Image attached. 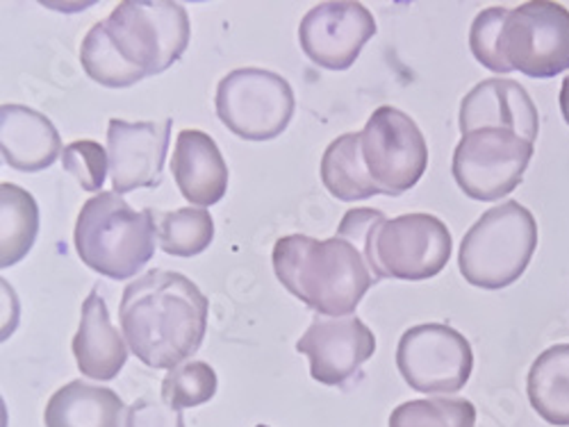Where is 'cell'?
Here are the masks:
<instances>
[{"instance_id":"13","label":"cell","mask_w":569,"mask_h":427,"mask_svg":"<svg viewBox=\"0 0 569 427\" xmlns=\"http://www.w3.org/2000/svg\"><path fill=\"white\" fill-rule=\"evenodd\" d=\"M171 125V119L134 123L110 119L108 155L114 194L121 196L162 184Z\"/></svg>"},{"instance_id":"8","label":"cell","mask_w":569,"mask_h":427,"mask_svg":"<svg viewBox=\"0 0 569 427\" xmlns=\"http://www.w3.org/2000/svg\"><path fill=\"white\" fill-rule=\"evenodd\" d=\"M360 149L369 177L388 196L410 192L429 166V146L419 125L390 105L369 116L360 132Z\"/></svg>"},{"instance_id":"6","label":"cell","mask_w":569,"mask_h":427,"mask_svg":"<svg viewBox=\"0 0 569 427\" xmlns=\"http://www.w3.org/2000/svg\"><path fill=\"white\" fill-rule=\"evenodd\" d=\"M217 114L240 139L269 141L284 132L295 116V89L267 69H234L217 87Z\"/></svg>"},{"instance_id":"5","label":"cell","mask_w":569,"mask_h":427,"mask_svg":"<svg viewBox=\"0 0 569 427\" xmlns=\"http://www.w3.org/2000/svg\"><path fill=\"white\" fill-rule=\"evenodd\" d=\"M103 23L121 58L147 75L171 69L192 37L187 10L169 0H123Z\"/></svg>"},{"instance_id":"7","label":"cell","mask_w":569,"mask_h":427,"mask_svg":"<svg viewBox=\"0 0 569 427\" xmlns=\"http://www.w3.org/2000/svg\"><path fill=\"white\" fill-rule=\"evenodd\" d=\"M533 153V141L510 130L483 128L462 134L451 171L465 196L492 203L521 184Z\"/></svg>"},{"instance_id":"17","label":"cell","mask_w":569,"mask_h":427,"mask_svg":"<svg viewBox=\"0 0 569 427\" xmlns=\"http://www.w3.org/2000/svg\"><path fill=\"white\" fill-rule=\"evenodd\" d=\"M0 151L23 173H39L62 157V136L49 116L23 105L0 108Z\"/></svg>"},{"instance_id":"31","label":"cell","mask_w":569,"mask_h":427,"mask_svg":"<svg viewBox=\"0 0 569 427\" xmlns=\"http://www.w3.org/2000/svg\"><path fill=\"white\" fill-rule=\"evenodd\" d=\"M560 112L565 123L569 125V75L562 80V87H560Z\"/></svg>"},{"instance_id":"27","label":"cell","mask_w":569,"mask_h":427,"mask_svg":"<svg viewBox=\"0 0 569 427\" xmlns=\"http://www.w3.org/2000/svg\"><path fill=\"white\" fill-rule=\"evenodd\" d=\"M508 12L510 10H506L501 6L488 8L477 19H473L471 30H469V49H471L473 58H477L486 69H490L495 73L512 71L499 51V37H501L503 23L508 19Z\"/></svg>"},{"instance_id":"24","label":"cell","mask_w":569,"mask_h":427,"mask_svg":"<svg viewBox=\"0 0 569 427\" xmlns=\"http://www.w3.org/2000/svg\"><path fill=\"white\" fill-rule=\"evenodd\" d=\"M80 62L84 73L110 89H123L149 78L144 71L128 64L106 30V23L99 21L89 28L80 45Z\"/></svg>"},{"instance_id":"3","label":"cell","mask_w":569,"mask_h":427,"mask_svg":"<svg viewBox=\"0 0 569 427\" xmlns=\"http://www.w3.org/2000/svg\"><path fill=\"white\" fill-rule=\"evenodd\" d=\"M73 242L78 257L91 271L112 279H130L156 253L153 210H132L114 192L97 194L78 214Z\"/></svg>"},{"instance_id":"11","label":"cell","mask_w":569,"mask_h":427,"mask_svg":"<svg viewBox=\"0 0 569 427\" xmlns=\"http://www.w3.org/2000/svg\"><path fill=\"white\" fill-rule=\"evenodd\" d=\"M451 232L433 214H406L378 230L373 253L386 277L419 282L436 277L451 257Z\"/></svg>"},{"instance_id":"26","label":"cell","mask_w":569,"mask_h":427,"mask_svg":"<svg viewBox=\"0 0 569 427\" xmlns=\"http://www.w3.org/2000/svg\"><path fill=\"white\" fill-rule=\"evenodd\" d=\"M217 373L206 362H184L171 368L162 379V400L176 409H192L206 405L217 394Z\"/></svg>"},{"instance_id":"16","label":"cell","mask_w":569,"mask_h":427,"mask_svg":"<svg viewBox=\"0 0 569 427\" xmlns=\"http://www.w3.org/2000/svg\"><path fill=\"white\" fill-rule=\"evenodd\" d=\"M171 173L187 203L217 205L228 189V166L214 139L201 130H182L176 139Z\"/></svg>"},{"instance_id":"28","label":"cell","mask_w":569,"mask_h":427,"mask_svg":"<svg viewBox=\"0 0 569 427\" xmlns=\"http://www.w3.org/2000/svg\"><path fill=\"white\" fill-rule=\"evenodd\" d=\"M62 164L78 180L84 192L97 194L101 192L106 173L110 171V155L99 141L80 139L64 149Z\"/></svg>"},{"instance_id":"29","label":"cell","mask_w":569,"mask_h":427,"mask_svg":"<svg viewBox=\"0 0 569 427\" xmlns=\"http://www.w3.org/2000/svg\"><path fill=\"white\" fill-rule=\"evenodd\" d=\"M386 221H388L386 214L378 212V210H369V207L349 210L345 214V218L340 221V227H338V234H336V236H340V240L349 242L351 246H356L362 253V257H365L369 271L373 273L376 282L383 279V273H381V268H378V262H376L373 242H376L378 230L383 227Z\"/></svg>"},{"instance_id":"4","label":"cell","mask_w":569,"mask_h":427,"mask_svg":"<svg viewBox=\"0 0 569 427\" xmlns=\"http://www.w3.org/2000/svg\"><path fill=\"white\" fill-rule=\"evenodd\" d=\"M538 248V221L517 201L488 210L473 223L458 253V268L471 287L503 289L521 277Z\"/></svg>"},{"instance_id":"15","label":"cell","mask_w":569,"mask_h":427,"mask_svg":"<svg viewBox=\"0 0 569 427\" xmlns=\"http://www.w3.org/2000/svg\"><path fill=\"white\" fill-rule=\"evenodd\" d=\"M458 125L462 134L483 128L510 130L527 141L540 132V114L529 91L515 80L488 78L462 99Z\"/></svg>"},{"instance_id":"10","label":"cell","mask_w":569,"mask_h":427,"mask_svg":"<svg viewBox=\"0 0 569 427\" xmlns=\"http://www.w3.org/2000/svg\"><path fill=\"white\" fill-rule=\"evenodd\" d=\"M397 366L419 394H456L471 375L473 353L467 337L451 325L423 323L403 332Z\"/></svg>"},{"instance_id":"25","label":"cell","mask_w":569,"mask_h":427,"mask_svg":"<svg viewBox=\"0 0 569 427\" xmlns=\"http://www.w3.org/2000/svg\"><path fill=\"white\" fill-rule=\"evenodd\" d=\"M477 409L465 398H423L399 405L390 427H473Z\"/></svg>"},{"instance_id":"1","label":"cell","mask_w":569,"mask_h":427,"mask_svg":"<svg viewBox=\"0 0 569 427\" xmlns=\"http://www.w3.org/2000/svg\"><path fill=\"white\" fill-rule=\"evenodd\" d=\"M119 321L139 362L171 370L201 348L208 329V298L187 275L156 268L128 284Z\"/></svg>"},{"instance_id":"19","label":"cell","mask_w":569,"mask_h":427,"mask_svg":"<svg viewBox=\"0 0 569 427\" xmlns=\"http://www.w3.org/2000/svg\"><path fill=\"white\" fill-rule=\"evenodd\" d=\"M123 400L106 387L76 379L58 389L43 411L46 427H126Z\"/></svg>"},{"instance_id":"14","label":"cell","mask_w":569,"mask_h":427,"mask_svg":"<svg viewBox=\"0 0 569 427\" xmlns=\"http://www.w3.org/2000/svg\"><path fill=\"white\" fill-rule=\"evenodd\" d=\"M297 350L308 357L310 375L326 387L345 385L376 353L373 332L358 316H317Z\"/></svg>"},{"instance_id":"9","label":"cell","mask_w":569,"mask_h":427,"mask_svg":"<svg viewBox=\"0 0 569 427\" xmlns=\"http://www.w3.org/2000/svg\"><path fill=\"white\" fill-rule=\"evenodd\" d=\"M499 51L512 71L553 78L569 69V10L551 0H531L508 12Z\"/></svg>"},{"instance_id":"20","label":"cell","mask_w":569,"mask_h":427,"mask_svg":"<svg viewBox=\"0 0 569 427\" xmlns=\"http://www.w3.org/2000/svg\"><path fill=\"white\" fill-rule=\"evenodd\" d=\"M527 394L547 423L569 427V344L551 346L533 362Z\"/></svg>"},{"instance_id":"21","label":"cell","mask_w":569,"mask_h":427,"mask_svg":"<svg viewBox=\"0 0 569 427\" xmlns=\"http://www.w3.org/2000/svg\"><path fill=\"white\" fill-rule=\"evenodd\" d=\"M321 182L338 201L353 203L381 194L367 173L360 132H347L330 144L321 157Z\"/></svg>"},{"instance_id":"18","label":"cell","mask_w":569,"mask_h":427,"mask_svg":"<svg viewBox=\"0 0 569 427\" xmlns=\"http://www.w3.org/2000/svg\"><path fill=\"white\" fill-rule=\"evenodd\" d=\"M126 337L112 325L108 307L93 289L82 303L80 327L73 337V357L82 375L114 379L128 359Z\"/></svg>"},{"instance_id":"23","label":"cell","mask_w":569,"mask_h":427,"mask_svg":"<svg viewBox=\"0 0 569 427\" xmlns=\"http://www.w3.org/2000/svg\"><path fill=\"white\" fill-rule=\"evenodd\" d=\"M153 216L158 230V244L167 255L194 257L201 255L214 240V221L208 210H153Z\"/></svg>"},{"instance_id":"12","label":"cell","mask_w":569,"mask_h":427,"mask_svg":"<svg viewBox=\"0 0 569 427\" xmlns=\"http://www.w3.org/2000/svg\"><path fill=\"white\" fill-rule=\"evenodd\" d=\"M376 34V19L362 3L338 0L315 6L299 26L303 53L321 69L347 71Z\"/></svg>"},{"instance_id":"2","label":"cell","mask_w":569,"mask_h":427,"mask_svg":"<svg viewBox=\"0 0 569 427\" xmlns=\"http://www.w3.org/2000/svg\"><path fill=\"white\" fill-rule=\"evenodd\" d=\"M271 262L282 287L321 316H351L376 284L362 253L340 236H280Z\"/></svg>"},{"instance_id":"32","label":"cell","mask_w":569,"mask_h":427,"mask_svg":"<svg viewBox=\"0 0 569 427\" xmlns=\"http://www.w3.org/2000/svg\"><path fill=\"white\" fill-rule=\"evenodd\" d=\"M256 427H269V425H256Z\"/></svg>"},{"instance_id":"30","label":"cell","mask_w":569,"mask_h":427,"mask_svg":"<svg viewBox=\"0 0 569 427\" xmlns=\"http://www.w3.org/2000/svg\"><path fill=\"white\" fill-rule=\"evenodd\" d=\"M126 427H184V418L162 396H141L128 407Z\"/></svg>"},{"instance_id":"22","label":"cell","mask_w":569,"mask_h":427,"mask_svg":"<svg viewBox=\"0 0 569 427\" xmlns=\"http://www.w3.org/2000/svg\"><path fill=\"white\" fill-rule=\"evenodd\" d=\"M3 203V236H0V264L10 268L19 264L32 248L39 234V207L26 189L3 182L0 184Z\"/></svg>"}]
</instances>
